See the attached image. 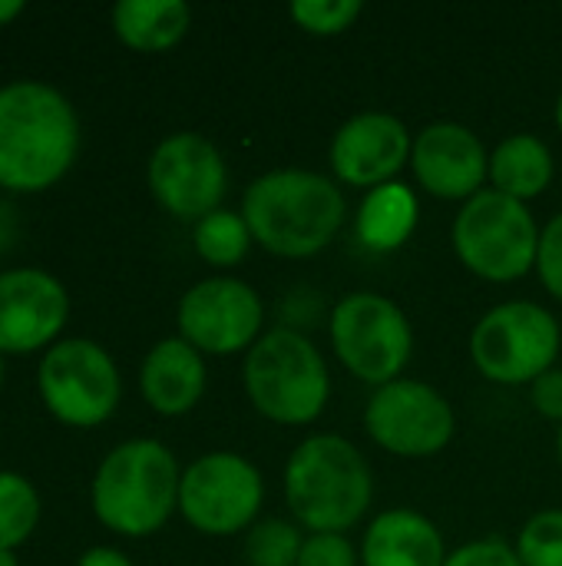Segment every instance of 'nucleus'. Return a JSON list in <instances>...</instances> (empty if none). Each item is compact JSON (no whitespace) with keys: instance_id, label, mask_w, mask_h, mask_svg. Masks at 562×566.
<instances>
[{"instance_id":"obj_1","label":"nucleus","mask_w":562,"mask_h":566,"mask_svg":"<svg viewBox=\"0 0 562 566\" xmlns=\"http://www.w3.org/2000/svg\"><path fill=\"white\" fill-rule=\"evenodd\" d=\"M79 149V119L70 99L33 80L0 90V186L40 192L63 179Z\"/></svg>"},{"instance_id":"obj_2","label":"nucleus","mask_w":562,"mask_h":566,"mask_svg":"<svg viewBox=\"0 0 562 566\" xmlns=\"http://www.w3.org/2000/svg\"><path fill=\"white\" fill-rule=\"evenodd\" d=\"M348 216L344 192L311 169H272L242 199L252 239L282 259H311L341 232Z\"/></svg>"},{"instance_id":"obj_3","label":"nucleus","mask_w":562,"mask_h":566,"mask_svg":"<svg viewBox=\"0 0 562 566\" xmlns=\"http://www.w3.org/2000/svg\"><path fill=\"white\" fill-rule=\"evenodd\" d=\"M374 501V474L364 454L341 434L305 438L285 464V504L311 534L351 531Z\"/></svg>"},{"instance_id":"obj_4","label":"nucleus","mask_w":562,"mask_h":566,"mask_svg":"<svg viewBox=\"0 0 562 566\" xmlns=\"http://www.w3.org/2000/svg\"><path fill=\"white\" fill-rule=\"evenodd\" d=\"M182 471L172 451L152 438H132L106 454L93 478L96 517L123 537L156 534L179 507Z\"/></svg>"},{"instance_id":"obj_5","label":"nucleus","mask_w":562,"mask_h":566,"mask_svg":"<svg viewBox=\"0 0 562 566\" xmlns=\"http://www.w3.org/2000/svg\"><path fill=\"white\" fill-rule=\"evenodd\" d=\"M242 385L255 411L275 424H311L331 395L321 352L291 328H272L248 348Z\"/></svg>"},{"instance_id":"obj_6","label":"nucleus","mask_w":562,"mask_h":566,"mask_svg":"<svg viewBox=\"0 0 562 566\" xmlns=\"http://www.w3.org/2000/svg\"><path fill=\"white\" fill-rule=\"evenodd\" d=\"M540 226L527 202L497 189H480L454 219L450 239L460 265L487 282H517L537 269Z\"/></svg>"},{"instance_id":"obj_7","label":"nucleus","mask_w":562,"mask_h":566,"mask_svg":"<svg viewBox=\"0 0 562 566\" xmlns=\"http://www.w3.org/2000/svg\"><path fill=\"white\" fill-rule=\"evenodd\" d=\"M562 332L553 312L537 302L494 305L470 332V361L487 381L533 385L556 368Z\"/></svg>"},{"instance_id":"obj_8","label":"nucleus","mask_w":562,"mask_h":566,"mask_svg":"<svg viewBox=\"0 0 562 566\" xmlns=\"http://www.w3.org/2000/svg\"><path fill=\"white\" fill-rule=\"evenodd\" d=\"M331 345L358 381L381 388L407 368L414 332L401 305L374 292H354L331 312Z\"/></svg>"},{"instance_id":"obj_9","label":"nucleus","mask_w":562,"mask_h":566,"mask_svg":"<svg viewBox=\"0 0 562 566\" xmlns=\"http://www.w3.org/2000/svg\"><path fill=\"white\" fill-rule=\"evenodd\" d=\"M265 484L252 461L232 451H215L182 471L179 511L205 537H232L255 524Z\"/></svg>"},{"instance_id":"obj_10","label":"nucleus","mask_w":562,"mask_h":566,"mask_svg":"<svg viewBox=\"0 0 562 566\" xmlns=\"http://www.w3.org/2000/svg\"><path fill=\"white\" fill-rule=\"evenodd\" d=\"M119 371L113 358L86 338L53 345L40 365V395L50 415L70 428H96L119 405Z\"/></svg>"},{"instance_id":"obj_11","label":"nucleus","mask_w":562,"mask_h":566,"mask_svg":"<svg viewBox=\"0 0 562 566\" xmlns=\"http://www.w3.org/2000/svg\"><path fill=\"white\" fill-rule=\"evenodd\" d=\"M364 428L378 448L397 458H434L457 431L450 401L414 378H397L374 388L364 408Z\"/></svg>"},{"instance_id":"obj_12","label":"nucleus","mask_w":562,"mask_h":566,"mask_svg":"<svg viewBox=\"0 0 562 566\" xmlns=\"http://www.w3.org/2000/svg\"><path fill=\"white\" fill-rule=\"evenodd\" d=\"M265 305L258 292L232 275H215L192 285L179 302V338L202 355L248 352L262 338Z\"/></svg>"},{"instance_id":"obj_13","label":"nucleus","mask_w":562,"mask_h":566,"mask_svg":"<svg viewBox=\"0 0 562 566\" xmlns=\"http://www.w3.org/2000/svg\"><path fill=\"white\" fill-rule=\"evenodd\" d=\"M149 189L176 219L199 222L222 209L229 169L215 143L199 133H176L162 139L149 159Z\"/></svg>"},{"instance_id":"obj_14","label":"nucleus","mask_w":562,"mask_h":566,"mask_svg":"<svg viewBox=\"0 0 562 566\" xmlns=\"http://www.w3.org/2000/svg\"><path fill=\"white\" fill-rule=\"evenodd\" d=\"M414 139L391 113H358L331 139V169L344 186L378 189L394 182L411 163Z\"/></svg>"},{"instance_id":"obj_15","label":"nucleus","mask_w":562,"mask_h":566,"mask_svg":"<svg viewBox=\"0 0 562 566\" xmlns=\"http://www.w3.org/2000/svg\"><path fill=\"white\" fill-rule=\"evenodd\" d=\"M411 169L437 199H474L490 179V153L464 123H431L414 136Z\"/></svg>"},{"instance_id":"obj_16","label":"nucleus","mask_w":562,"mask_h":566,"mask_svg":"<svg viewBox=\"0 0 562 566\" xmlns=\"http://www.w3.org/2000/svg\"><path fill=\"white\" fill-rule=\"evenodd\" d=\"M70 315L66 289L40 269L0 272V352H33L60 335Z\"/></svg>"},{"instance_id":"obj_17","label":"nucleus","mask_w":562,"mask_h":566,"mask_svg":"<svg viewBox=\"0 0 562 566\" xmlns=\"http://www.w3.org/2000/svg\"><path fill=\"white\" fill-rule=\"evenodd\" d=\"M142 398L159 415H185L205 391V361L185 338H162L142 361L139 371Z\"/></svg>"},{"instance_id":"obj_18","label":"nucleus","mask_w":562,"mask_h":566,"mask_svg":"<svg viewBox=\"0 0 562 566\" xmlns=\"http://www.w3.org/2000/svg\"><path fill=\"white\" fill-rule=\"evenodd\" d=\"M447 547L434 521L417 511H384L364 534L361 566H444Z\"/></svg>"},{"instance_id":"obj_19","label":"nucleus","mask_w":562,"mask_h":566,"mask_svg":"<svg viewBox=\"0 0 562 566\" xmlns=\"http://www.w3.org/2000/svg\"><path fill=\"white\" fill-rule=\"evenodd\" d=\"M417 196L401 179L371 189L354 216V235L371 252L401 249L417 229Z\"/></svg>"},{"instance_id":"obj_20","label":"nucleus","mask_w":562,"mask_h":566,"mask_svg":"<svg viewBox=\"0 0 562 566\" xmlns=\"http://www.w3.org/2000/svg\"><path fill=\"white\" fill-rule=\"evenodd\" d=\"M192 13L182 0H119L113 7L116 36L139 53H162L189 33Z\"/></svg>"},{"instance_id":"obj_21","label":"nucleus","mask_w":562,"mask_h":566,"mask_svg":"<svg viewBox=\"0 0 562 566\" xmlns=\"http://www.w3.org/2000/svg\"><path fill=\"white\" fill-rule=\"evenodd\" d=\"M553 153L543 139L530 136V133H517L510 139H503L494 153H490V182L497 192L527 202L547 192V186L553 182Z\"/></svg>"},{"instance_id":"obj_22","label":"nucleus","mask_w":562,"mask_h":566,"mask_svg":"<svg viewBox=\"0 0 562 566\" xmlns=\"http://www.w3.org/2000/svg\"><path fill=\"white\" fill-rule=\"evenodd\" d=\"M252 242L255 239L248 232V222L242 219V212H232V209H215L212 216L199 219L195 232H192L195 252L209 265H219V269L238 265L248 255Z\"/></svg>"},{"instance_id":"obj_23","label":"nucleus","mask_w":562,"mask_h":566,"mask_svg":"<svg viewBox=\"0 0 562 566\" xmlns=\"http://www.w3.org/2000/svg\"><path fill=\"white\" fill-rule=\"evenodd\" d=\"M40 521V497L33 484L13 471H0V551H13Z\"/></svg>"},{"instance_id":"obj_24","label":"nucleus","mask_w":562,"mask_h":566,"mask_svg":"<svg viewBox=\"0 0 562 566\" xmlns=\"http://www.w3.org/2000/svg\"><path fill=\"white\" fill-rule=\"evenodd\" d=\"M301 547H305V537H301L298 524L268 517V521H258L248 527L245 560L252 566H298Z\"/></svg>"},{"instance_id":"obj_25","label":"nucleus","mask_w":562,"mask_h":566,"mask_svg":"<svg viewBox=\"0 0 562 566\" xmlns=\"http://www.w3.org/2000/svg\"><path fill=\"white\" fill-rule=\"evenodd\" d=\"M517 557L523 566H562V511H540L523 524Z\"/></svg>"},{"instance_id":"obj_26","label":"nucleus","mask_w":562,"mask_h":566,"mask_svg":"<svg viewBox=\"0 0 562 566\" xmlns=\"http://www.w3.org/2000/svg\"><path fill=\"white\" fill-rule=\"evenodd\" d=\"M361 0H295L288 7V17L315 36H335L354 27L361 17Z\"/></svg>"},{"instance_id":"obj_27","label":"nucleus","mask_w":562,"mask_h":566,"mask_svg":"<svg viewBox=\"0 0 562 566\" xmlns=\"http://www.w3.org/2000/svg\"><path fill=\"white\" fill-rule=\"evenodd\" d=\"M361 554L344 534H308L298 566H358Z\"/></svg>"},{"instance_id":"obj_28","label":"nucleus","mask_w":562,"mask_h":566,"mask_svg":"<svg viewBox=\"0 0 562 566\" xmlns=\"http://www.w3.org/2000/svg\"><path fill=\"white\" fill-rule=\"evenodd\" d=\"M537 272L543 289L562 302V212L547 222L540 232V252H537Z\"/></svg>"},{"instance_id":"obj_29","label":"nucleus","mask_w":562,"mask_h":566,"mask_svg":"<svg viewBox=\"0 0 562 566\" xmlns=\"http://www.w3.org/2000/svg\"><path fill=\"white\" fill-rule=\"evenodd\" d=\"M444 566H523L517 557V547H510L507 541L487 537V541H470L464 547H457L454 554H447Z\"/></svg>"},{"instance_id":"obj_30","label":"nucleus","mask_w":562,"mask_h":566,"mask_svg":"<svg viewBox=\"0 0 562 566\" xmlns=\"http://www.w3.org/2000/svg\"><path fill=\"white\" fill-rule=\"evenodd\" d=\"M530 401L543 418L562 424V368H550L530 385Z\"/></svg>"},{"instance_id":"obj_31","label":"nucleus","mask_w":562,"mask_h":566,"mask_svg":"<svg viewBox=\"0 0 562 566\" xmlns=\"http://www.w3.org/2000/svg\"><path fill=\"white\" fill-rule=\"evenodd\" d=\"M76 566H132L119 551H113V547H93V551H86L83 557H79V564Z\"/></svg>"},{"instance_id":"obj_32","label":"nucleus","mask_w":562,"mask_h":566,"mask_svg":"<svg viewBox=\"0 0 562 566\" xmlns=\"http://www.w3.org/2000/svg\"><path fill=\"white\" fill-rule=\"evenodd\" d=\"M20 10H23V3H20V0H0V23L13 20Z\"/></svg>"},{"instance_id":"obj_33","label":"nucleus","mask_w":562,"mask_h":566,"mask_svg":"<svg viewBox=\"0 0 562 566\" xmlns=\"http://www.w3.org/2000/svg\"><path fill=\"white\" fill-rule=\"evenodd\" d=\"M0 566H17V557H13V551H0Z\"/></svg>"},{"instance_id":"obj_34","label":"nucleus","mask_w":562,"mask_h":566,"mask_svg":"<svg viewBox=\"0 0 562 566\" xmlns=\"http://www.w3.org/2000/svg\"><path fill=\"white\" fill-rule=\"evenodd\" d=\"M556 126H560V133H562V93H560V99H556Z\"/></svg>"},{"instance_id":"obj_35","label":"nucleus","mask_w":562,"mask_h":566,"mask_svg":"<svg viewBox=\"0 0 562 566\" xmlns=\"http://www.w3.org/2000/svg\"><path fill=\"white\" fill-rule=\"evenodd\" d=\"M556 454H560V464H562V424H560V431H556Z\"/></svg>"},{"instance_id":"obj_36","label":"nucleus","mask_w":562,"mask_h":566,"mask_svg":"<svg viewBox=\"0 0 562 566\" xmlns=\"http://www.w3.org/2000/svg\"><path fill=\"white\" fill-rule=\"evenodd\" d=\"M0 378H3V361H0Z\"/></svg>"}]
</instances>
